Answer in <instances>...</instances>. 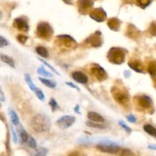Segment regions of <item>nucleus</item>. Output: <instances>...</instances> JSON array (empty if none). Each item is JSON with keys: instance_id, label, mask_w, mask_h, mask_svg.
Returning <instances> with one entry per match:
<instances>
[{"instance_id": "f257e3e1", "label": "nucleus", "mask_w": 156, "mask_h": 156, "mask_svg": "<svg viewBox=\"0 0 156 156\" xmlns=\"http://www.w3.org/2000/svg\"><path fill=\"white\" fill-rule=\"evenodd\" d=\"M30 126L34 131L38 133H42L50 130L51 122L47 116L44 114H37L31 119Z\"/></svg>"}, {"instance_id": "f03ea898", "label": "nucleus", "mask_w": 156, "mask_h": 156, "mask_svg": "<svg viewBox=\"0 0 156 156\" xmlns=\"http://www.w3.org/2000/svg\"><path fill=\"white\" fill-rule=\"evenodd\" d=\"M126 52L120 47H112L108 53V59L111 63L120 65L125 60Z\"/></svg>"}, {"instance_id": "7ed1b4c3", "label": "nucleus", "mask_w": 156, "mask_h": 156, "mask_svg": "<svg viewBox=\"0 0 156 156\" xmlns=\"http://www.w3.org/2000/svg\"><path fill=\"white\" fill-rule=\"evenodd\" d=\"M37 35L44 40H49L51 38L53 30L51 26L47 22H41L38 24L36 30Z\"/></svg>"}, {"instance_id": "20e7f679", "label": "nucleus", "mask_w": 156, "mask_h": 156, "mask_svg": "<svg viewBox=\"0 0 156 156\" xmlns=\"http://www.w3.org/2000/svg\"><path fill=\"white\" fill-rule=\"evenodd\" d=\"M111 93L115 101H117L120 105H126L129 102V94L123 88L114 86L111 89Z\"/></svg>"}, {"instance_id": "39448f33", "label": "nucleus", "mask_w": 156, "mask_h": 156, "mask_svg": "<svg viewBox=\"0 0 156 156\" xmlns=\"http://www.w3.org/2000/svg\"><path fill=\"white\" fill-rule=\"evenodd\" d=\"M99 151L109 154H117L120 152V147L112 142H102L96 146Z\"/></svg>"}, {"instance_id": "423d86ee", "label": "nucleus", "mask_w": 156, "mask_h": 156, "mask_svg": "<svg viewBox=\"0 0 156 156\" xmlns=\"http://www.w3.org/2000/svg\"><path fill=\"white\" fill-rule=\"evenodd\" d=\"M57 45L64 46L67 48H73L76 44V41L69 35H59L56 37Z\"/></svg>"}, {"instance_id": "0eeeda50", "label": "nucleus", "mask_w": 156, "mask_h": 156, "mask_svg": "<svg viewBox=\"0 0 156 156\" xmlns=\"http://www.w3.org/2000/svg\"><path fill=\"white\" fill-rule=\"evenodd\" d=\"M76 121V118L73 116L65 115L59 117L56 120V125L61 129H68L70 126L73 125V123Z\"/></svg>"}, {"instance_id": "6e6552de", "label": "nucleus", "mask_w": 156, "mask_h": 156, "mask_svg": "<svg viewBox=\"0 0 156 156\" xmlns=\"http://www.w3.org/2000/svg\"><path fill=\"white\" fill-rule=\"evenodd\" d=\"M86 42L89 44L93 47H100L103 44L102 41L101 34L100 31L94 32L93 34L89 36V37L86 40Z\"/></svg>"}, {"instance_id": "1a4fd4ad", "label": "nucleus", "mask_w": 156, "mask_h": 156, "mask_svg": "<svg viewBox=\"0 0 156 156\" xmlns=\"http://www.w3.org/2000/svg\"><path fill=\"white\" fill-rule=\"evenodd\" d=\"M91 73L97 79V80L98 81H104L108 77L106 71L101 66L98 65H96L94 66L91 67Z\"/></svg>"}, {"instance_id": "9d476101", "label": "nucleus", "mask_w": 156, "mask_h": 156, "mask_svg": "<svg viewBox=\"0 0 156 156\" xmlns=\"http://www.w3.org/2000/svg\"><path fill=\"white\" fill-rule=\"evenodd\" d=\"M90 17L94 21L102 22L106 19L107 14L101 8H98V9H94L90 12Z\"/></svg>"}, {"instance_id": "9b49d317", "label": "nucleus", "mask_w": 156, "mask_h": 156, "mask_svg": "<svg viewBox=\"0 0 156 156\" xmlns=\"http://www.w3.org/2000/svg\"><path fill=\"white\" fill-rule=\"evenodd\" d=\"M136 103L140 108L143 110L149 109L151 108L152 105V101L149 96L147 95H141L136 98Z\"/></svg>"}, {"instance_id": "f8f14e48", "label": "nucleus", "mask_w": 156, "mask_h": 156, "mask_svg": "<svg viewBox=\"0 0 156 156\" xmlns=\"http://www.w3.org/2000/svg\"><path fill=\"white\" fill-rule=\"evenodd\" d=\"M93 4H94L93 0H78L77 5L79 12L82 14L87 13L92 8Z\"/></svg>"}, {"instance_id": "ddd939ff", "label": "nucleus", "mask_w": 156, "mask_h": 156, "mask_svg": "<svg viewBox=\"0 0 156 156\" xmlns=\"http://www.w3.org/2000/svg\"><path fill=\"white\" fill-rule=\"evenodd\" d=\"M14 27L21 31H28L29 26L27 21L24 18H17L14 20Z\"/></svg>"}, {"instance_id": "4468645a", "label": "nucleus", "mask_w": 156, "mask_h": 156, "mask_svg": "<svg viewBox=\"0 0 156 156\" xmlns=\"http://www.w3.org/2000/svg\"><path fill=\"white\" fill-rule=\"evenodd\" d=\"M72 77L74 79L76 82H77L78 83L81 84H87L88 83V79L85 73H82V72L79 71H76L72 74Z\"/></svg>"}, {"instance_id": "2eb2a0df", "label": "nucleus", "mask_w": 156, "mask_h": 156, "mask_svg": "<svg viewBox=\"0 0 156 156\" xmlns=\"http://www.w3.org/2000/svg\"><path fill=\"white\" fill-rule=\"evenodd\" d=\"M88 118L90 121L94 122V123H104L105 122V119L98 113L94 112V111H91L88 114Z\"/></svg>"}, {"instance_id": "dca6fc26", "label": "nucleus", "mask_w": 156, "mask_h": 156, "mask_svg": "<svg viewBox=\"0 0 156 156\" xmlns=\"http://www.w3.org/2000/svg\"><path fill=\"white\" fill-rule=\"evenodd\" d=\"M120 21L117 18H112L108 20V26L112 30H118L120 27Z\"/></svg>"}, {"instance_id": "f3484780", "label": "nucleus", "mask_w": 156, "mask_h": 156, "mask_svg": "<svg viewBox=\"0 0 156 156\" xmlns=\"http://www.w3.org/2000/svg\"><path fill=\"white\" fill-rule=\"evenodd\" d=\"M128 65H129V66L132 69H133L134 71H136V73H143V65H142L141 62H140L139 60L130 61V62H129Z\"/></svg>"}, {"instance_id": "a211bd4d", "label": "nucleus", "mask_w": 156, "mask_h": 156, "mask_svg": "<svg viewBox=\"0 0 156 156\" xmlns=\"http://www.w3.org/2000/svg\"><path fill=\"white\" fill-rule=\"evenodd\" d=\"M47 153H48V149L44 147H41L30 152L28 156H47Z\"/></svg>"}, {"instance_id": "6ab92c4d", "label": "nucleus", "mask_w": 156, "mask_h": 156, "mask_svg": "<svg viewBox=\"0 0 156 156\" xmlns=\"http://www.w3.org/2000/svg\"><path fill=\"white\" fill-rule=\"evenodd\" d=\"M9 117H10L11 121L13 123L15 126H18L19 124V118H18V116L17 115L16 112H15L14 110L9 108Z\"/></svg>"}, {"instance_id": "aec40b11", "label": "nucleus", "mask_w": 156, "mask_h": 156, "mask_svg": "<svg viewBox=\"0 0 156 156\" xmlns=\"http://www.w3.org/2000/svg\"><path fill=\"white\" fill-rule=\"evenodd\" d=\"M18 131H19V135L20 137H21V142H22L23 143H27V141H28V139L29 137H30V136L27 134V133L26 132L25 129H23L22 126H21V125L19 126V129H18Z\"/></svg>"}, {"instance_id": "412c9836", "label": "nucleus", "mask_w": 156, "mask_h": 156, "mask_svg": "<svg viewBox=\"0 0 156 156\" xmlns=\"http://www.w3.org/2000/svg\"><path fill=\"white\" fill-rule=\"evenodd\" d=\"M0 58H1V60L3 62L8 64L9 66L12 67V68H15V62H14L13 59H12V58L9 57V56H6V55H4L3 53H1V55H0Z\"/></svg>"}, {"instance_id": "4be33fe9", "label": "nucleus", "mask_w": 156, "mask_h": 156, "mask_svg": "<svg viewBox=\"0 0 156 156\" xmlns=\"http://www.w3.org/2000/svg\"><path fill=\"white\" fill-rule=\"evenodd\" d=\"M143 129H144L145 132L147 133L149 135L155 137L156 138V128L155 127H154L153 126H152V125L150 124H146L145 125Z\"/></svg>"}, {"instance_id": "5701e85b", "label": "nucleus", "mask_w": 156, "mask_h": 156, "mask_svg": "<svg viewBox=\"0 0 156 156\" xmlns=\"http://www.w3.org/2000/svg\"><path fill=\"white\" fill-rule=\"evenodd\" d=\"M24 79H25V81H26V82H27V85H28L29 88H30L32 91H34V92L37 88V87L34 85V82H33V81H32L30 76H29L28 74H25V76H24Z\"/></svg>"}, {"instance_id": "b1692460", "label": "nucleus", "mask_w": 156, "mask_h": 156, "mask_svg": "<svg viewBox=\"0 0 156 156\" xmlns=\"http://www.w3.org/2000/svg\"><path fill=\"white\" fill-rule=\"evenodd\" d=\"M39 80L41 81V82H42L45 86L48 87V88H53L56 87V83H55L54 82H53V81L49 80V79H44V78H39Z\"/></svg>"}, {"instance_id": "393cba45", "label": "nucleus", "mask_w": 156, "mask_h": 156, "mask_svg": "<svg viewBox=\"0 0 156 156\" xmlns=\"http://www.w3.org/2000/svg\"><path fill=\"white\" fill-rule=\"evenodd\" d=\"M36 52L38 55L42 57H47L48 56V50L44 47H36Z\"/></svg>"}, {"instance_id": "a878e982", "label": "nucleus", "mask_w": 156, "mask_h": 156, "mask_svg": "<svg viewBox=\"0 0 156 156\" xmlns=\"http://www.w3.org/2000/svg\"><path fill=\"white\" fill-rule=\"evenodd\" d=\"M148 72L152 76H156V62L152 61L148 66Z\"/></svg>"}, {"instance_id": "bb28decb", "label": "nucleus", "mask_w": 156, "mask_h": 156, "mask_svg": "<svg viewBox=\"0 0 156 156\" xmlns=\"http://www.w3.org/2000/svg\"><path fill=\"white\" fill-rule=\"evenodd\" d=\"M131 27L132 28H129L127 29V32H128V35H129V37H138L139 35H140V31L138 30V29L136 28L134 26L131 25Z\"/></svg>"}, {"instance_id": "cd10ccee", "label": "nucleus", "mask_w": 156, "mask_h": 156, "mask_svg": "<svg viewBox=\"0 0 156 156\" xmlns=\"http://www.w3.org/2000/svg\"><path fill=\"white\" fill-rule=\"evenodd\" d=\"M134 2L137 5L141 7L142 9H145L150 4L151 0H134Z\"/></svg>"}, {"instance_id": "c85d7f7f", "label": "nucleus", "mask_w": 156, "mask_h": 156, "mask_svg": "<svg viewBox=\"0 0 156 156\" xmlns=\"http://www.w3.org/2000/svg\"><path fill=\"white\" fill-rule=\"evenodd\" d=\"M37 73H39L40 75L43 76H46V77H52L53 76V74H51L50 73L47 72V70L44 69V66H41L40 68H38Z\"/></svg>"}, {"instance_id": "c756f323", "label": "nucleus", "mask_w": 156, "mask_h": 156, "mask_svg": "<svg viewBox=\"0 0 156 156\" xmlns=\"http://www.w3.org/2000/svg\"><path fill=\"white\" fill-rule=\"evenodd\" d=\"M87 126H90V127H93V128H98V129H104L105 128V126L101 124H99L98 123H94V122L92 121H88L86 123Z\"/></svg>"}, {"instance_id": "7c9ffc66", "label": "nucleus", "mask_w": 156, "mask_h": 156, "mask_svg": "<svg viewBox=\"0 0 156 156\" xmlns=\"http://www.w3.org/2000/svg\"><path fill=\"white\" fill-rule=\"evenodd\" d=\"M149 32L151 35L156 37V21L151 23L149 27Z\"/></svg>"}, {"instance_id": "2f4dec72", "label": "nucleus", "mask_w": 156, "mask_h": 156, "mask_svg": "<svg viewBox=\"0 0 156 156\" xmlns=\"http://www.w3.org/2000/svg\"><path fill=\"white\" fill-rule=\"evenodd\" d=\"M27 145H28V146L30 148H31V149H35L37 148V143H36V141H35L34 139L33 138L32 136H30L28 139V141H27Z\"/></svg>"}, {"instance_id": "473e14b6", "label": "nucleus", "mask_w": 156, "mask_h": 156, "mask_svg": "<svg viewBox=\"0 0 156 156\" xmlns=\"http://www.w3.org/2000/svg\"><path fill=\"white\" fill-rule=\"evenodd\" d=\"M34 92H35V94H36L37 97L41 101L45 100V95H44V94L43 93V91H41L40 88H37V90L34 91Z\"/></svg>"}, {"instance_id": "72a5a7b5", "label": "nucleus", "mask_w": 156, "mask_h": 156, "mask_svg": "<svg viewBox=\"0 0 156 156\" xmlns=\"http://www.w3.org/2000/svg\"><path fill=\"white\" fill-rule=\"evenodd\" d=\"M39 60L41 61V62H42L43 63H44V64H45L46 66H47V67H48V68H50V69H51L52 71L53 72V73H56V74L57 75V76H60V74H59V73H58V71H57V70H56V69H55V68H53V67L52 66L50 65V64H49L48 62H46L45 60H44V59H40V58H39Z\"/></svg>"}, {"instance_id": "f704fd0d", "label": "nucleus", "mask_w": 156, "mask_h": 156, "mask_svg": "<svg viewBox=\"0 0 156 156\" xmlns=\"http://www.w3.org/2000/svg\"><path fill=\"white\" fill-rule=\"evenodd\" d=\"M27 39H28V37H27V36H25V35L20 34L18 35V37H17V40H18L21 44H24V43L27 41Z\"/></svg>"}, {"instance_id": "c9c22d12", "label": "nucleus", "mask_w": 156, "mask_h": 156, "mask_svg": "<svg viewBox=\"0 0 156 156\" xmlns=\"http://www.w3.org/2000/svg\"><path fill=\"white\" fill-rule=\"evenodd\" d=\"M49 105L51 106L52 111H55L56 110V108H58L57 103H56V101L53 98H52L51 100L50 101V102H49Z\"/></svg>"}, {"instance_id": "e433bc0d", "label": "nucleus", "mask_w": 156, "mask_h": 156, "mask_svg": "<svg viewBox=\"0 0 156 156\" xmlns=\"http://www.w3.org/2000/svg\"><path fill=\"white\" fill-rule=\"evenodd\" d=\"M120 152V156H134L133 153L129 149H123Z\"/></svg>"}, {"instance_id": "4c0bfd02", "label": "nucleus", "mask_w": 156, "mask_h": 156, "mask_svg": "<svg viewBox=\"0 0 156 156\" xmlns=\"http://www.w3.org/2000/svg\"><path fill=\"white\" fill-rule=\"evenodd\" d=\"M8 45H9V42H8L7 40L5 39L2 36H0V47L2 48V47Z\"/></svg>"}, {"instance_id": "58836bf2", "label": "nucleus", "mask_w": 156, "mask_h": 156, "mask_svg": "<svg viewBox=\"0 0 156 156\" xmlns=\"http://www.w3.org/2000/svg\"><path fill=\"white\" fill-rule=\"evenodd\" d=\"M119 123H120V126H121L122 127H123V129H124L125 130H126L127 133H130L132 132V130H131L130 128H129L128 126H126V124L124 123V122L123 121V120H120V122H119Z\"/></svg>"}, {"instance_id": "ea45409f", "label": "nucleus", "mask_w": 156, "mask_h": 156, "mask_svg": "<svg viewBox=\"0 0 156 156\" xmlns=\"http://www.w3.org/2000/svg\"><path fill=\"white\" fill-rule=\"evenodd\" d=\"M11 130H12V136H13L12 140H13L14 143H15V144H16V143H18V137H17L16 133H15V129H14L13 126H11Z\"/></svg>"}, {"instance_id": "a19ab883", "label": "nucleus", "mask_w": 156, "mask_h": 156, "mask_svg": "<svg viewBox=\"0 0 156 156\" xmlns=\"http://www.w3.org/2000/svg\"><path fill=\"white\" fill-rule=\"evenodd\" d=\"M126 118H127L128 121L130 122V123H136L137 120L136 117H134V116L132 115V114H129V115H128L127 117H126Z\"/></svg>"}, {"instance_id": "79ce46f5", "label": "nucleus", "mask_w": 156, "mask_h": 156, "mask_svg": "<svg viewBox=\"0 0 156 156\" xmlns=\"http://www.w3.org/2000/svg\"><path fill=\"white\" fill-rule=\"evenodd\" d=\"M68 156H86L84 153L79 151H75V152H71Z\"/></svg>"}, {"instance_id": "37998d69", "label": "nucleus", "mask_w": 156, "mask_h": 156, "mask_svg": "<svg viewBox=\"0 0 156 156\" xmlns=\"http://www.w3.org/2000/svg\"><path fill=\"white\" fill-rule=\"evenodd\" d=\"M66 84L67 85H68V86H70V87H72V88H75V89H77V90H79V88H78L77 86H76V85H73V83H71V82H66Z\"/></svg>"}, {"instance_id": "c03bdc74", "label": "nucleus", "mask_w": 156, "mask_h": 156, "mask_svg": "<svg viewBox=\"0 0 156 156\" xmlns=\"http://www.w3.org/2000/svg\"><path fill=\"white\" fill-rule=\"evenodd\" d=\"M0 94H1V97H0V100H1L2 102L5 101V97H4V94H3L2 91H0Z\"/></svg>"}, {"instance_id": "a18cd8bd", "label": "nucleus", "mask_w": 156, "mask_h": 156, "mask_svg": "<svg viewBox=\"0 0 156 156\" xmlns=\"http://www.w3.org/2000/svg\"><path fill=\"white\" fill-rule=\"evenodd\" d=\"M148 148L149 149H152V150H156V145H149Z\"/></svg>"}, {"instance_id": "49530a36", "label": "nucleus", "mask_w": 156, "mask_h": 156, "mask_svg": "<svg viewBox=\"0 0 156 156\" xmlns=\"http://www.w3.org/2000/svg\"><path fill=\"white\" fill-rule=\"evenodd\" d=\"M66 3H68V4H72V0H63Z\"/></svg>"}]
</instances>
